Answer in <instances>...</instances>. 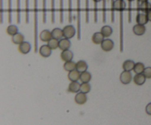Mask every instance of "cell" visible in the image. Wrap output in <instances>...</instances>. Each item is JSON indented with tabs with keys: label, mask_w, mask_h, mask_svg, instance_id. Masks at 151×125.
Listing matches in <instances>:
<instances>
[{
	"label": "cell",
	"mask_w": 151,
	"mask_h": 125,
	"mask_svg": "<svg viewBox=\"0 0 151 125\" xmlns=\"http://www.w3.org/2000/svg\"><path fill=\"white\" fill-rule=\"evenodd\" d=\"M94 23L97 22V3L94 2Z\"/></svg>",
	"instance_id": "41"
},
{
	"label": "cell",
	"mask_w": 151,
	"mask_h": 125,
	"mask_svg": "<svg viewBox=\"0 0 151 125\" xmlns=\"http://www.w3.org/2000/svg\"><path fill=\"white\" fill-rule=\"evenodd\" d=\"M81 85L78 81L71 82L68 87V91L71 93H78L81 91Z\"/></svg>",
	"instance_id": "17"
},
{
	"label": "cell",
	"mask_w": 151,
	"mask_h": 125,
	"mask_svg": "<svg viewBox=\"0 0 151 125\" xmlns=\"http://www.w3.org/2000/svg\"><path fill=\"white\" fill-rule=\"evenodd\" d=\"M24 40V36L22 33H17L12 37V42L16 45H20Z\"/></svg>",
	"instance_id": "23"
},
{
	"label": "cell",
	"mask_w": 151,
	"mask_h": 125,
	"mask_svg": "<svg viewBox=\"0 0 151 125\" xmlns=\"http://www.w3.org/2000/svg\"><path fill=\"white\" fill-rule=\"evenodd\" d=\"M88 69V64L84 60H80L76 63V70H78L80 73L87 71Z\"/></svg>",
	"instance_id": "22"
},
{
	"label": "cell",
	"mask_w": 151,
	"mask_h": 125,
	"mask_svg": "<svg viewBox=\"0 0 151 125\" xmlns=\"http://www.w3.org/2000/svg\"><path fill=\"white\" fill-rule=\"evenodd\" d=\"M17 6H16V13H17V23H20L21 22V8H20V0H16Z\"/></svg>",
	"instance_id": "32"
},
{
	"label": "cell",
	"mask_w": 151,
	"mask_h": 125,
	"mask_svg": "<svg viewBox=\"0 0 151 125\" xmlns=\"http://www.w3.org/2000/svg\"><path fill=\"white\" fill-rule=\"evenodd\" d=\"M148 0H137V2H139V3H142V2H145V1H147Z\"/></svg>",
	"instance_id": "46"
},
{
	"label": "cell",
	"mask_w": 151,
	"mask_h": 125,
	"mask_svg": "<svg viewBox=\"0 0 151 125\" xmlns=\"http://www.w3.org/2000/svg\"><path fill=\"white\" fill-rule=\"evenodd\" d=\"M81 73L78 70H74L72 71L69 72L68 74V78L71 82L72 81H78L81 78Z\"/></svg>",
	"instance_id": "19"
},
{
	"label": "cell",
	"mask_w": 151,
	"mask_h": 125,
	"mask_svg": "<svg viewBox=\"0 0 151 125\" xmlns=\"http://www.w3.org/2000/svg\"><path fill=\"white\" fill-rule=\"evenodd\" d=\"M136 21L137 23L142 25H145L148 23L149 19L147 18V14L142 12H137V18H136Z\"/></svg>",
	"instance_id": "7"
},
{
	"label": "cell",
	"mask_w": 151,
	"mask_h": 125,
	"mask_svg": "<svg viewBox=\"0 0 151 125\" xmlns=\"http://www.w3.org/2000/svg\"><path fill=\"white\" fill-rule=\"evenodd\" d=\"M73 53H72L69 49L62 51L61 54H60V58H61L62 61H63L64 62L72 61V59H73Z\"/></svg>",
	"instance_id": "13"
},
{
	"label": "cell",
	"mask_w": 151,
	"mask_h": 125,
	"mask_svg": "<svg viewBox=\"0 0 151 125\" xmlns=\"http://www.w3.org/2000/svg\"><path fill=\"white\" fill-rule=\"evenodd\" d=\"M72 21V0H69V22Z\"/></svg>",
	"instance_id": "38"
},
{
	"label": "cell",
	"mask_w": 151,
	"mask_h": 125,
	"mask_svg": "<svg viewBox=\"0 0 151 125\" xmlns=\"http://www.w3.org/2000/svg\"><path fill=\"white\" fill-rule=\"evenodd\" d=\"M63 69L67 72H71L74 70H76V63L75 61H66L63 64Z\"/></svg>",
	"instance_id": "27"
},
{
	"label": "cell",
	"mask_w": 151,
	"mask_h": 125,
	"mask_svg": "<svg viewBox=\"0 0 151 125\" xmlns=\"http://www.w3.org/2000/svg\"><path fill=\"white\" fill-rule=\"evenodd\" d=\"M146 14H147V18H148L149 21H151V9L147 12V13H146Z\"/></svg>",
	"instance_id": "45"
},
{
	"label": "cell",
	"mask_w": 151,
	"mask_h": 125,
	"mask_svg": "<svg viewBox=\"0 0 151 125\" xmlns=\"http://www.w3.org/2000/svg\"><path fill=\"white\" fill-rule=\"evenodd\" d=\"M114 9L116 11H119L120 13V52H123V14L124 10L126 8V3L125 0H115L114 1Z\"/></svg>",
	"instance_id": "1"
},
{
	"label": "cell",
	"mask_w": 151,
	"mask_h": 125,
	"mask_svg": "<svg viewBox=\"0 0 151 125\" xmlns=\"http://www.w3.org/2000/svg\"><path fill=\"white\" fill-rule=\"evenodd\" d=\"M52 38L60 40L63 37V29H60V28H55L52 31Z\"/></svg>",
	"instance_id": "21"
},
{
	"label": "cell",
	"mask_w": 151,
	"mask_h": 125,
	"mask_svg": "<svg viewBox=\"0 0 151 125\" xmlns=\"http://www.w3.org/2000/svg\"><path fill=\"white\" fill-rule=\"evenodd\" d=\"M1 23H2L3 22V2H2V0H1Z\"/></svg>",
	"instance_id": "44"
},
{
	"label": "cell",
	"mask_w": 151,
	"mask_h": 125,
	"mask_svg": "<svg viewBox=\"0 0 151 125\" xmlns=\"http://www.w3.org/2000/svg\"><path fill=\"white\" fill-rule=\"evenodd\" d=\"M119 80H120V82L122 84H129L131 82V81H132V74H131V72L124 70V71L122 72V73L120 74Z\"/></svg>",
	"instance_id": "5"
},
{
	"label": "cell",
	"mask_w": 151,
	"mask_h": 125,
	"mask_svg": "<svg viewBox=\"0 0 151 125\" xmlns=\"http://www.w3.org/2000/svg\"><path fill=\"white\" fill-rule=\"evenodd\" d=\"M29 0H26V23H29Z\"/></svg>",
	"instance_id": "39"
},
{
	"label": "cell",
	"mask_w": 151,
	"mask_h": 125,
	"mask_svg": "<svg viewBox=\"0 0 151 125\" xmlns=\"http://www.w3.org/2000/svg\"><path fill=\"white\" fill-rule=\"evenodd\" d=\"M114 0H112L111 1V22L114 23Z\"/></svg>",
	"instance_id": "42"
},
{
	"label": "cell",
	"mask_w": 151,
	"mask_h": 125,
	"mask_svg": "<svg viewBox=\"0 0 151 125\" xmlns=\"http://www.w3.org/2000/svg\"><path fill=\"white\" fill-rule=\"evenodd\" d=\"M92 1H94V2H97V3H98V2H100V1H103V0H92Z\"/></svg>",
	"instance_id": "47"
},
{
	"label": "cell",
	"mask_w": 151,
	"mask_h": 125,
	"mask_svg": "<svg viewBox=\"0 0 151 125\" xmlns=\"http://www.w3.org/2000/svg\"><path fill=\"white\" fill-rule=\"evenodd\" d=\"M12 14H13V9H12V0H8V22H12Z\"/></svg>",
	"instance_id": "33"
},
{
	"label": "cell",
	"mask_w": 151,
	"mask_h": 125,
	"mask_svg": "<svg viewBox=\"0 0 151 125\" xmlns=\"http://www.w3.org/2000/svg\"><path fill=\"white\" fill-rule=\"evenodd\" d=\"M103 22L106 23V0H103Z\"/></svg>",
	"instance_id": "40"
},
{
	"label": "cell",
	"mask_w": 151,
	"mask_h": 125,
	"mask_svg": "<svg viewBox=\"0 0 151 125\" xmlns=\"http://www.w3.org/2000/svg\"><path fill=\"white\" fill-rule=\"evenodd\" d=\"M104 38L105 37L103 36L101 32H95L91 37V40H92L93 43L99 45V44H101L103 42V41L105 40Z\"/></svg>",
	"instance_id": "16"
},
{
	"label": "cell",
	"mask_w": 151,
	"mask_h": 125,
	"mask_svg": "<svg viewBox=\"0 0 151 125\" xmlns=\"http://www.w3.org/2000/svg\"><path fill=\"white\" fill-rule=\"evenodd\" d=\"M145 111H146V114H147V115L151 116V102H150V103H148L147 105H146Z\"/></svg>",
	"instance_id": "43"
},
{
	"label": "cell",
	"mask_w": 151,
	"mask_h": 125,
	"mask_svg": "<svg viewBox=\"0 0 151 125\" xmlns=\"http://www.w3.org/2000/svg\"><path fill=\"white\" fill-rule=\"evenodd\" d=\"M101 48L106 52L111 51L114 47V42L111 39H105L101 44Z\"/></svg>",
	"instance_id": "6"
},
{
	"label": "cell",
	"mask_w": 151,
	"mask_h": 125,
	"mask_svg": "<svg viewBox=\"0 0 151 125\" xmlns=\"http://www.w3.org/2000/svg\"><path fill=\"white\" fill-rule=\"evenodd\" d=\"M151 9V4L147 1L145 2H137V12H142V13H147Z\"/></svg>",
	"instance_id": "10"
},
{
	"label": "cell",
	"mask_w": 151,
	"mask_h": 125,
	"mask_svg": "<svg viewBox=\"0 0 151 125\" xmlns=\"http://www.w3.org/2000/svg\"><path fill=\"white\" fill-rule=\"evenodd\" d=\"M71 47V42L69 39L66 38H62L59 40V47L58 48L61 51H65V50H69Z\"/></svg>",
	"instance_id": "15"
},
{
	"label": "cell",
	"mask_w": 151,
	"mask_h": 125,
	"mask_svg": "<svg viewBox=\"0 0 151 125\" xmlns=\"http://www.w3.org/2000/svg\"><path fill=\"white\" fill-rule=\"evenodd\" d=\"M35 52L38 51V10L37 0H35Z\"/></svg>",
	"instance_id": "4"
},
{
	"label": "cell",
	"mask_w": 151,
	"mask_h": 125,
	"mask_svg": "<svg viewBox=\"0 0 151 125\" xmlns=\"http://www.w3.org/2000/svg\"><path fill=\"white\" fill-rule=\"evenodd\" d=\"M63 37L66 39H72L76 34V29L73 25H66L63 29Z\"/></svg>",
	"instance_id": "2"
},
{
	"label": "cell",
	"mask_w": 151,
	"mask_h": 125,
	"mask_svg": "<svg viewBox=\"0 0 151 125\" xmlns=\"http://www.w3.org/2000/svg\"><path fill=\"white\" fill-rule=\"evenodd\" d=\"M145 69V64L142 62H137L135 64V66H134V71L136 74H141V73H143Z\"/></svg>",
	"instance_id": "28"
},
{
	"label": "cell",
	"mask_w": 151,
	"mask_h": 125,
	"mask_svg": "<svg viewBox=\"0 0 151 125\" xmlns=\"http://www.w3.org/2000/svg\"><path fill=\"white\" fill-rule=\"evenodd\" d=\"M55 0H51V21L52 23H55Z\"/></svg>",
	"instance_id": "35"
},
{
	"label": "cell",
	"mask_w": 151,
	"mask_h": 125,
	"mask_svg": "<svg viewBox=\"0 0 151 125\" xmlns=\"http://www.w3.org/2000/svg\"><path fill=\"white\" fill-rule=\"evenodd\" d=\"M38 52H39V54L41 56L44 57V58H47V57L51 56L52 49L48 45H43L40 47Z\"/></svg>",
	"instance_id": "8"
},
{
	"label": "cell",
	"mask_w": 151,
	"mask_h": 125,
	"mask_svg": "<svg viewBox=\"0 0 151 125\" xmlns=\"http://www.w3.org/2000/svg\"><path fill=\"white\" fill-rule=\"evenodd\" d=\"M100 32L103 34V35L105 37H110L113 34V29L110 26L105 25V26H103L101 28Z\"/></svg>",
	"instance_id": "24"
},
{
	"label": "cell",
	"mask_w": 151,
	"mask_h": 125,
	"mask_svg": "<svg viewBox=\"0 0 151 125\" xmlns=\"http://www.w3.org/2000/svg\"><path fill=\"white\" fill-rule=\"evenodd\" d=\"M145 32L146 27L145 25L137 23V24L134 25V27H133V32H134V35H137V36H142V35H143L145 33Z\"/></svg>",
	"instance_id": "12"
},
{
	"label": "cell",
	"mask_w": 151,
	"mask_h": 125,
	"mask_svg": "<svg viewBox=\"0 0 151 125\" xmlns=\"http://www.w3.org/2000/svg\"><path fill=\"white\" fill-rule=\"evenodd\" d=\"M47 45L50 46V48H51L52 50H55L57 49V48H58L59 47V40L52 38V39H51L48 42H47Z\"/></svg>",
	"instance_id": "29"
},
{
	"label": "cell",
	"mask_w": 151,
	"mask_h": 125,
	"mask_svg": "<svg viewBox=\"0 0 151 125\" xmlns=\"http://www.w3.org/2000/svg\"><path fill=\"white\" fill-rule=\"evenodd\" d=\"M6 32H7V34L8 35L13 37V35H16L17 33H19V28H18L16 25L10 24L7 27Z\"/></svg>",
	"instance_id": "25"
},
{
	"label": "cell",
	"mask_w": 151,
	"mask_h": 125,
	"mask_svg": "<svg viewBox=\"0 0 151 125\" xmlns=\"http://www.w3.org/2000/svg\"><path fill=\"white\" fill-rule=\"evenodd\" d=\"M146 77L143 73L141 74H136V76L134 77V82L136 85L138 86H142L144 84L146 81Z\"/></svg>",
	"instance_id": "18"
},
{
	"label": "cell",
	"mask_w": 151,
	"mask_h": 125,
	"mask_svg": "<svg viewBox=\"0 0 151 125\" xmlns=\"http://www.w3.org/2000/svg\"><path fill=\"white\" fill-rule=\"evenodd\" d=\"M60 22H63V0H60Z\"/></svg>",
	"instance_id": "36"
},
{
	"label": "cell",
	"mask_w": 151,
	"mask_h": 125,
	"mask_svg": "<svg viewBox=\"0 0 151 125\" xmlns=\"http://www.w3.org/2000/svg\"><path fill=\"white\" fill-rule=\"evenodd\" d=\"M86 22H89V0H86Z\"/></svg>",
	"instance_id": "31"
},
{
	"label": "cell",
	"mask_w": 151,
	"mask_h": 125,
	"mask_svg": "<svg viewBox=\"0 0 151 125\" xmlns=\"http://www.w3.org/2000/svg\"><path fill=\"white\" fill-rule=\"evenodd\" d=\"M18 50L22 54H27L31 51V45L29 42L24 41L22 43L19 45Z\"/></svg>",
	"instance_id": "11"
},
{
	"label": "cell",
	"mask_w": 151,
	"mask_h": 125,
	"mask_svg": "<svg viewBox=\"0 0 151 125\" xmlns=\"http://www.w3.org/2000/svg\"><path fill=\"white\" fill-rule=\"evenodd\" d=\"M80 80L82 83H88L91 80V75L89 72L85 71L81 73Z\"/></svg>",
	"instance_id": "26"
},
{
	"label": "cell",
	"mask_w": 151,
	"mask_h": 125,
	"mask_svg": "<svg viewBox=\"0 0 151 125\" xmlns=\"http://www.w3.org/2000/svg\"><path fill=\"white\" fill-rule=\"evenodd\" d=\"M91 91V85L88 83H82L81 85V92L84 94H88Z\"/></svg>",
	"instance_id": "30"
},
{
	"label": "cell",
	"mask_w": 151,
	"mask_h": 125,
	"mask_svg": "<svg viewBox=\"0 0 151 125\" xmlns=\"http://www.w3.org/2000/svg\"><path fill=\"white\" fill-rule=\"evenodd\" d=\"M143 74L145 75L146 78L150 79L151 78V67H145L144 72H143Z\"/></svg>",
	"instance_id": "37"
},
{
	"label": "cell",
	"mask_w": 151,
	"mask_h": 125,
	"mask_svg": "<svg viewBox=\"0 0 151 125\" xmlns=\"http://www.w3.org/2000/svg\"><path fill=\"white\" fill-rule=\"evenodd\" d=\"M39 39L43 42H48L50 40L52 39V32H50L48 29H44L41 31V33L39 34Z\"/></svg>",
	"instance_id": "9"
},
{
	"label": "cell",
	"mask_w": 151,
	"mask_h": 125,
	"mask_svg": "<svg viewBox=\"0 0 151 125\" xmlns=\"http://www.w3.org/2000/svg\"><path fill=\"white\" fill-rule=\"evenodd\" d=\"M47 0H43V22L47 21Z\"/></svg>",
	"instance_id": "34"
},
{
	"label": "cell",
	"mask_w": 151,
	"mask_h": 125,
	"mask_svg": "<svg viewBox=\"0 0 151 125\" xmlns=\"http://www.w3.org/2000/svg\"><path fill=\"white\" fill-rule=\"evenodd\" d=\"M75 101L78 105H83L87 101L86 94H84L83 92H78L75 97Z\"/></svg>",
	"instance_id": "14"
},
{
	"label": "cell",
	"mask_w": 151,
	"mask_h": 125,
	"mask_svg": "<svg viewBox=\"0 0 151 125\" xmlns=\"http://www.w3.org/2000/svg\"><path fill=\"white\" fill-rule=\"evenodd\" d=\"M135 64L136 63L134 62L133 60H125L123 62V64H122V68H123V70H125V71L131 72V70H134Z\"/></svg>",
	"instance_id": "20"
},
{
	"label": "cell",
	"mask_w": 151,
	"mask_h": 125,
	"mask_svg": "<svg viewBox=\"0 0 151 125\" xmlns=\"http://www.w3.org/2000/svg\"><path fill=\"white\" fill-rule=\"evenodd\" d=\"M77 33H78V39L81 40V0H77Z\"/></svg>",
	"instance_id": "3"
}]
</instances>
